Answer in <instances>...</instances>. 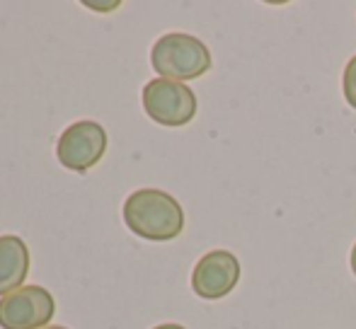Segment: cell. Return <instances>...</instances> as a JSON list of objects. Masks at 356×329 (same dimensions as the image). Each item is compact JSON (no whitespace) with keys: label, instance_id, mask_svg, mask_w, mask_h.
I'll use <instances>...</instances> for the list:
<instances>
[{"label":"cell","instance_id":"6da1fadb","mask_svg":"<svg viewBox=\"0 0 356 329\" xmlns=\"http://www.w3.org/2000/svg\"><path fill=\"white\" fill-rule=\"evenodd\" d=\"M124 223L134 235L150 242H170L182 235L184 211L163 189H138L124 201Z\"/></svg>","mask_w":356,"mask_h":329},{"label":"cell","instance_id":"7a4b0ae2","mask_svg":"<svg viewBox=\"0 0 356 329\" xmlns=\"http://www.w3.org/2000/svg\"><path fill=\"white\" fill-rule=\"evenodd\" d=\"M150 66L165 81L187 83L207 76L213 58L202 39L184 32H168L150 49Z\"/></svg>","mask_w":356,"mask_h":329},{"label":"cell","instance_id":"3957f363","mask_svg":"<svg viewBox=\"0 0 356 329\" xmlns=\"http://www.w3.org/2000/svg\"><path fill=\"white\" fill-rule=\"evenodd\" d=\"M143 109L155 124L168 128L187 126L194 117H197V94L192 87L184 83L165 81V78H155V81L145 83L141 94Z\"/></svg>","mask_w":356,"mask_h":329},{"label":"cell","instance_id":"277c9868","mask_svg":"<svg viewBox=\"0 0 356 329\" xmlns=\"http://www.w3.org/2000/svg\"><path fill=\"white\" fill-rule=\"evenodd\" d=\"M56 315V301L44 286H22L0 298L3 329H42Z\"/></svg>","mask_w":356,"mask_h":329},{"label":"cell","instance_id":"5b68a950","mask_svg":"<svg viewBox=\"0 0 356 329\" xmlns=\"http://www.w3.org/2000/svg\"><path fill=\"white\" fill-rule=\"evenodd\" d=\"M104 151H107V131L102 128V124L83 119L61 133L56 158L71 172H88L102 160Z\"/></svg>","mask_w":356,"mask_h":329},{"label":"cell","instance_id":"8992f818","mask_svg":"<svg viewBox=\"0 0 356 329\" xmlns=\"http://www.w3.org/2000/svg\"><path fill=\"white\" fill-rule=\"evenodd\" d=\"M240 283V262L228 249L207 252L192 271V291L204 301H220Z\"/></svg>","mask_w":356,"mask_h":329},{"label":"cell","instance_id":"52a82bcc","mask_svg":"<svg viewBox=\"0 0 356 329\" xmlns=\"http://www.w3.org/2000/svg\"><path fill=\"white\" fill-rule=\"evenodd\" d=\"M29 273V247L17 235H0V298L22 288Z\"/></svg>","mask_w":356,"mask_h":329},{"label":"cell","instance_id":"ba28073f","mask_svg":"<svg viewBox=\"0 0 356 329\" xmlns=\"http://www.w3.org/2000/svg\"><path fill=\"white\" fill-rule=\"evenodd\" d=\"M342 90H344V99H347V104L352 109H356V56L349 58V63L344 66Z\"/></svg>","mask_w":356,"mask_h":329},{"label":"cell","instance_id":"9c48e42d","mask_svg":"<svg viewBox=\"0 0 356 329\" xmlns=\"http://www.w3.org/2000/svg\"><path fill=\"white\" fill-rule=\"evenodd\" d=\"M85 8L95 10V12H112L119 8V0H109V3H97V0H85Z\"/></svg>","mask_w":356,"mask_h":329},{"label":"cell","instance_id":"30bf717a","mask_svg":"<svg viewBox=\"0 0 356 329\" xmlns=\"http://www.w3.org/2000/svg\"><path fill=\"white\" fill-rule=\"evenodd\" d=\"M349 267H352V273L356 276V245L352 247V254H349Z\"/></svg>","mask_w":356,"mask_h":329},{"label":"cell","instance_id":"8fae6325","mask_svg":"<svg viewBox=\"0 0 356 329\" xmlns=\"http://www.w3.org/2000/svg\"><path fill=\"white\" fill-rule=\"evenodd\" d=\"M153 329H187V327L175 325V322H168V325H158V327H153Z\"/></svg>","mask_w":356,"mask_h":329},{"label":"cell","instance_id":"7c38bea8","mask_svg":"<svg viewBox=\"0 0 356 329\" xmlns=\"http://www.w3.org/2000/svg\"><path fill=\"white\" fill-rule=\"evenodd\" d=\"M42 329H66V327H58V325H49V327H42Z\"/></svg>","mask_w":356,"mask_h":329}]
</instances>
